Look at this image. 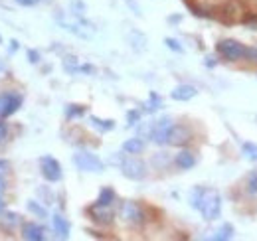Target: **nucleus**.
I'll return each mask as SVG.
<instances>
[{
  "mask_svg": "<svg viewBox=\"0 0 257 241\" xmlns=\"http://www.w3.org/2000/svg\"><path fill=\"white\" fill-rule=\"evenodd\" d=\"M192 206L204 215V219L214 221L222 213V198L216 190H194L192 192Z\"/></svg>",
  "mask_w": 257,
  "mask_h": 241,
  "instance_id": "1",
  "label": "nucleus"
},
{
  "mask_svg": "<svg viewBox=\"0 0 257 241\" xmlns=\"http://www.w3.org/2000/svg\"><path fill=\"white\" fill-rule=\"evenodd\" d=\"M73 164L83 172H103V162L91 152H75Z\"/></svg>",
  "mask_w": 257,
  "mask_h": 241,
  "instance_id": "2",
  "label": "nucleus"
},
{
  "mask_svg": "<svg viewBox=\"0 0 257 241\" xmlns=\"http://www.w3.org/2000/svg\"><path fill=\"white\" fill-rule=\"evenodd\" d=\"M216 50H218V54H220L222 58H225V60H229V61L245 58V48H243L239 42H235V40H222V42L216 46Z\"/></svg>",
  "mask_w": 257,
  "mask_h": 241,
  "instance_id": "3",
  "label": "nucleus"
},
{
  "mask_svg": "<svg viewBox=\"0 0 257 241\" xmlns=\"http://www.w3.org/2000/svg\"><path fill=\"white\" fill-rule=\"evenodd\" d=\"M121 217H123L125 223L133 225V227H141V225L147 221L145 211L141 210V206L135 204V202H125V204H123V208H121Z\"/></svg>",
  "mask_w": 257,
  "mask_h": 241,
  "instance_id": "4",
  "label": "nucleus"
},
{
  "mask_svg": "<svg viewBox=\"0 0 257 241\" xmlns=\"http://www.w3.org/2000/svg\"><path fill=\"white\" fill-rule=\"evenodd\" d=\"M121 172L128 180H143L147 176V166L139 158H125L121 162Z\"/></svg>",
  "mask_w": 257,
  "mask_h": 241,
  "instance_id": "5",
  "label": "nucleus"
},
{
  "mask_svg": "<svg viewBox=\"0 0 257 241\" xmlns=\"http://www.w3.org/2000/svg\"><path fill=\"white\" fill-rule=\"evenodd\" d=\"M40 164H42V176H44L48 182L62 180V166H60V162H58L56 158H52V156H44Z\"/></svg>",
  "mask_w": 257,
  "mask_h": 241,
  "instance_id": "6",
  "label": "nucleus"
},
{
  "mask_svg": "<svg viewBox=\"0 0 257 241\" xmlns=\"http://www.w3.org/2000/svg\"><path fill=\"white\" fill-rule=\"evenodd\" d=\"M22 105V97L16 93H6L0 95V117H10L14 115Z\"/></svg>",
  "mask_w": 257,
  "mask_h": 241,
  "instance_id": "7",
  "label": "nucleus"
},
{
  "mask_svg": "<svg viewBox=\"0 0 257 241\" xmlns=\"http://www.w3.org/2000/svg\"><path fill=\"white\" fill-rule=\"evenodd\" d=\"M192 139V133L186 125H172L170 133H168V145L172 147H182Z\"/></svg>",
  "mask_w": 257,
  "mask_h": 241,
  "instance_id": "8",
  "label": "nucleus"
},
{
  "mask_svg": "<svg viewBox=\"0 0 257 241\" xmlns=\"http://www.w3.org/2000/svg\"><path fill=\"white\" fill-rule=\"evenodd\" d=\"M170 129H172V120L168 119V117H164V119H161L159 123H155L153 131H151L153 143H157V145H166V143H168V133H170Z\"/></svg>",
  "mask_w": 257,
  "mask_h": 241,
  "instance_id": "9",
  "label": "nucleus"
},
{
  "mask_svg": "<svg viewBox=\"0 0 257 241\" xmlns=\"http://www.w3.org/2000/svg\"><path fill=\"white\" fill-rule=\"evenodd\" d=\"M89 215H91L93 221L101 223V225H111L113 223V217H115V213H113V210L109 206H101V204L91 206L89 208Z\"/></svg>",
  "mask_w": 257,
  "mask_h": 241,
  "instance_id": "10",
  "label": "nucleus"
},
{
  "mask_svg": "<svg viewBox=\"0 0 257 241\" xmlns=\"http://www.w3.org/2000/svg\"><path fill=\"white\" fill-rule=\"evenodd\" d=\"M52 227H54V233H58V237H69V221L65 219L64 215H60V213H56L54 217H52Z\"/></svg>",
  "mask_w": 257,
  "mask_h": 241,
  "instance_id": "11",
  "label": "nucleus"
},
{
  "mask_svg": "<svg viewBox=\"0 0 257 241\" xmlns=\"http://www.w3.org/2000/svg\"><path fill=\"white\" fill-rule=\"evenodd\" d=\"M22 235L24 239L28 241H42L46 235H44V227H40L38 223H24L22 225Z\"/></svg>",
  "mask_w": 257,
  "mask_h": 241,
  "instance_id": "12",
  "label": "nucleus"
},
{
  "mask_svg": "<svg viewBox=\"0 0 257 241\" xmlns=\"http://www.w3.org/2000/svg\"><path fill=\"white\" fill-rule=\"evenodd\" d=\"M196 93L198 91L192 85H178V87H174V91L170 95H172L174 101H190L192 97H196Z\"/></svg>",
  "mask_w": 257,
  "mask_h": 241,
  "instance_id": "13",
  "label": "nucleus"
},
{
  "mask_svg": "<svg viewBox=\"0 0 257 241\" xmlns=\"http://www.w3.org/2000/svg\"><path fill=\"white\" fill-rule=\"evenodd\" d=\"M222 20L231 24V22H237L239 20V4L237 2H229L222 12Z\"/></svg>",
  "mask_w": 257,
  "mask_h": 241,
  "instance_id": "14",
  "label": "nucleus"
},
{
  "mask_svg": "<svg viewBox=\"0 0 257 241\" xmlns=\"http://www.w3.org/2000/svg\"><path fill=\"white\" fill-rule=\"evenodd\" d=\"M176 164L182 168V170H190L194 164H196V158H194L192 152L188 151H182L176 154Z\"/></svg>",
  "mask_w": 257,
  "mask_h": 241,
  "instance_id": "15",
  "label": "nucleus"
},
{
  "mask_svg": "<svg viewBox=\"0 0 257 241\" xmlns=\"http://www.w3.org/2000/svg\"><path fill=\"white\" fill-rule=\"evenodd\" d=\"M145 149V143L137 137V139H128L123 143V151L127 152V154H139V152Z\"/></svg>",
  "mask_w": 257,
  "mask_h": 241,
  "instance_id": "16",
  "label": "nucleus"
},
{
  "mask_svg": "<svg viewBox=\"0 0 257 241\" xmlns=\"http://www.w3.org/2000/svg\"><path fill=\"white\" fill-rule=\"evenodd\" d=\"M89 123H91V127L97 129V131H101V133H107V131H113V127H115V120H103V119H97V117H89Z\"/></svg>",
  "mask_w": 257,
  "mask_h": 241,
  "instance_id": "17",
  "label": "nucleus"
},
{
  "mask_svg": "<svg viewBox=\"0 0 257 241\" xmlns=\"http://www.w3.org/2000/svg\"><path fill=\"white\" fill-rule=\"evenodd\" d=\"M113 202H115V192H113L111 188H103V190L99 192L97 204H101V206H111Z\"/></svg>",
  "mask_w": 257,
  "mask_h": 241,
  "instance_id": "18",
  "label": "nucleus"
},
{
  "mask_svg": "<svg viewBox=\"0 0 257 241\" xmlns=\"http://www.w3.org/2000/svg\"><path fill=\"white\" fill-rule=\"evenodd\" d=\"M231 237H233V227H231L229 223H224V225L216 231V235H214V239H218V241L231 239Z\"/></svg>",
  "mask_w": 257,
  "mask_h": 241,
  "instance_id": "19",
  "label": "nucleus"
},
{
  "mask_svg": "<svg viewBox=\"0 0 257 241\" xmlns=\"http://www.w3.org/2000/svg\"><path fill=\"white\" fill-rule=\"evenodd\" d=\"M241 152H243V156H245L247 160L257 162V145H255V143H243Z\"/></svg>",
  "mask_w": 257,
  "mask_h": 241,
  "instance_id": "20",
  "label": "nucleus"
},
{
  "mask_svg": "<svg viewBox=\"0 0 257 241\" xmlns=\"http://www.w3.org/2000/svg\"><path fill=\"white\" fill-rule=\"evenodd\" d=\"M247 194L249 196H257V170H253L247 176Z\"/></svg>",
  "mask_w": 257,
  "mask_h": 241,
  "instance_id": "21",
  "label": "nucleus"
},
{
  "mask_svg": "<svg viewBox=\"0 0 257 241\" xmlns=\"http://www.w3.org/2000/svg\"><path fill=\"white\" fill-rule=\"evenodd\" d=\"M28 210L32 211V213H36V215H40V217H46V215H48L46 208H44V206H40V204H38V202H34V200L28 202Z\"/></svg>",
  "mask_w": 257,
  "mask_h": 241,
  "instance_id": "22",
  "label": "nucleus"
},
{
  "mask_svg": "<svg viewBox=\"0 0 257 241\" xmlns=\"http://www.w3.org/2000/svg\"><path fill=\"white\" fill-rule=\"evenodd\" d=\"M65 115H67L69 119H73V117H81V115H83V107H81V105H69V107L65 109Z\"/></svg>",
  "mask_w": 257,
  "mask_h": 241,
  "instance_id": "23",
  "label": "nucleus"
},
{
  "mask_svg": "<svg viewBox=\"0 0 257 241\" xmlns=\"http://www.w3.org/2000/svg\"><path fill=\"white\" fill-rule=\"evenodd\" d=\"M159 107H161V99H159V95L153 93V95H151V103H149L147 109H149V111H157Z\"/></svg>",
  "mask_w": 257,
  "mask_h": 241,
  "instance_id": "24",
  "label": "nucleus"
},
{
  "mask_svg": "<svg viewBox=\"0 0 257 241\" xmlns=\"http://www.w3.org/2000/svg\"><path fill=\"white\" fill-rule=\"evenodd\" d=\"M164 44H166L170 50H174V52H182V46H180L176 40H172V38H166V40H164Z\"/></svg>",
  "mask_w": 257,
  "mask_h": 241,
  "instance_id": "25",
  "label": "nucleus"
},
{
  "mask_svg": "<svg viewBox=\"0 0 257 241\" xmlns=\"http://www.w3.org/2000/svg\"><path fill=\"white\" fill-rule=\"evenodd\" d=\"M243 22H245V26H249V28L257 30V16H255V14H249V16H247Z\"/></svg>",
  "mask_w": 257,
  "mask_h": 241,
  "instance_id": "26",
  "label": "nucleus"
},
{
  "mask_svg": "<svg viewBox=\"0 0 257 241\" xmlns=\"http://www.w3.org/2000/svg\"><path fill=\"white\" fill-rule=\"evenodd\" d=\"M245 58H247V60H251L253 63H257V50L255 48H249V50L245 48Z\"/></svg>",
  "mask_w": 257,
  "mask_h": 241,
  "instance_id": "27",
  "label": "nucleus"
},
{
  "mask_svg": "<svg viewBox=\"0 0 257 241\" xmlns=\"http://www.w3.org/2000/svg\"><path fill=\"white\" fill-rule=\"evenodd\" d=\"M6 137H8V125H6L4 120H0V143H2Z\"/></svg>",
  "mask_w": 257,
  "mask_h": 241,
  "instance_id": "28",
  "label": "nucleus"
},
{
  "mask_svg": "<svg viewBox=\"0 0 257 241\" xmlns=\"http://www.w3.org/2000/svg\"><path fill=\"white\" fill-rule=\"evenodd\" d=\"M20 219H18V215L16 213H6V223L8 225H16Z\"/></svg>",
  "mask_w": 257,
  "mask_h": 241,
  "instance_id": "29",
  "label": "nucleus"
},
{
  "mask_svg": "<svg viewBox=\"0 0 257 241\" xmlns=\"http://www.w3.org/2000/svg\"><path fill=\"white\" fill-rule=\"evenodd\" d=\"M139 120V111H131L128 113V125H135Z\"/></svg>",
  "mask_w": 257,
  "mask_h": 241,
  "instance_id": "30",
  "label": "nucleus"
},
{
  "mask_svg": "<svg viewBox=\"0 0 257 241\" xmlns=\"http://www.w3.org/2000/svg\"><path fill=\"white\" fill-rule=\"evenodd\" d=\"M28 58H30V61H32V63H36V61L40 60V56H38V52H34V50H30V52H28Z\"/></svg>",
  "mask_w": 257,
  "mask_h": 241,
  "instance_id": "31",
  "label": "nucleus"
},
{
  "mask_svg": "<svg viewBox=\"0 0 257 241\" xmlns=\"http://www.w3.org/2000/svg\"><path fill=\"white\" fill-rule=\"evenodd\" d=\"M18 4H22V6H32V4H36V0H16Z\"/></svg>",
  "mask_w": 257,
  "mask_h": 241,
  "instance_id": "32",
  "label": "nucleus"
},
{
  "mask_svg": "<svg viewBox=\"0 0 257 241\" xmlns=\"http://www.w3.org/2000/svg\"><path fill=\"white\" fill-rule=\"evenodd\" d=\"M8 168V162H4V160H0V172H4Z\"/></svg>",
  "mask_w": 257,
  "mask_h": 241,
  "instance_id": "33",
  "label": "nucleus"
},
{
  "mask_svg": "<svg viewBox=\"0 0 257 241\" xmlns=\"http://www.w3.org/2000/svg\"><path fill=\"white\" fill-rule=\"evenodd\" d=\"M4 190H6V182H4L2 178H0V194H2Z\"/></svg>",
  "mask_w": 257,
  "mask_h": 241,
  "instance_id": "34",
  "label": "nucleus"
},
{
  "mask_svg": "<svg viewBox=\"0 0 257 241\" xmlns=\"http://www.w3.org/2000/svg\"><path fill=\"white\" fill-rule=\"evenodd\" d=\"M4 208H6V204H4V200H0V213L4 211Z\"/></svg>",
  "mask_w": 257,
  "mask_h": 241,
  "instance_id": "35",
  "label": "nucleus"
},
{
  "mask_svg": "<svg viewBox=\"0 0 257 241\" xmlns=\"http://www.w3.org/2000/svg\"><path fill=\"white\" fill-rule=\"evenodd\" d=\"M0 42H2V38H0Z\"/></svg>",
  "mask_w": 257,
  "mask_h": 241,
  "instance_id": "36",
  "label": "nucleus"
}]
</instances>
